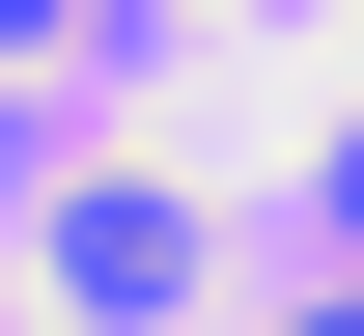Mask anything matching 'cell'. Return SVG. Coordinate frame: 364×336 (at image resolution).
Here are the masks:
<instances>
[{"label": "cell", "instance_id": "cell-2", "mask_svg": "<svg viewBox=\"0 0 364 336\" xmlns=\"http://www.w3.org/2000/svg\"><path fill=\"white\" fill-rule=\"evenodd\" d=\"M56 28H85V0H0V56H56Z\"/></svg>", "mask_w": 364, "mask_h": 336}, {"label": "cell", "instance_id": "cell-4", "mask_svg": "<svg viewBox=\"0 0 364 336\" xmlns=\"http://www.w3.org/2000/svg\"><path fill=\"white\" fill-rule=\"evenodd\" d=\"M336 196H364V141H336Z\"/></svg>", "mask_w": 364, "mask_h": 336}, {"label": "cell", "instance_id": "cell-3", "mask_svg": "<svg viewBox=\"0 0 364 336\" xmlns=\"http://www.w3.org/2000/svg\"><path fill=\"white\" fill-rule=\"evenodd\" d=\"M280 336H364V308H280Z\"/></svg>", "mask_w": 364, "mask_h": 336}, {"label": "cell", "instance_id": "cell-1", "mask_svg": "<svg viewBox=\"0 0 364 336\" xmlns=\"http://www.w3.org/2000/svg\"><path fill=\"white\" fill-rule=\"evenodd\" d=\"M56 308H85V336H168V308H196V196L85 168V196H56Z\"/></svg>", "mask_w": 364, "mask_h": 336}]
</instances>
